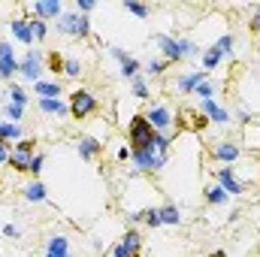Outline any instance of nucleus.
<instances>
[{
    "label": "nucleus",
    "instance_id": "f257e3e1",
    "mask_svg": "<svg viewBox=\"0 0 260 257\" xmlns=\"http://www.w3.org/2000/svg\"><path fill=\"white\" fill-rule=\"evenodd\" d=\"M167 154H170V139L167 136H154V142L145 148V151H133V160L142 173H157L164 164H167Z\"/></svg>",
    "mask_w": 260,
    "mask_h": 257
},
{
    "label": "nucleus",
    "instance_id": "f03ea898",
    "mask_svg": "<svg viewBox=\"0 0 260 257\" xmlns=\"http://www.w3.org/2000/svg\"><path fill=\"white\" fill-rule=\"evenodd\" d=\"M67 106H70V115H73L76 121H85V118H91V115H97V112H100V100H97L88 88L73 91Z\"/></svg>",
    "mask_w": 260,
    "mask_h": 257
},
{
    "label": "nucleus",
    "instance_id": "7ed1b4c3",
    "mask_svg": "<svg viewBox=\"0 0 260 257\" xmlns=\"http://www.w3.org/2000/svg\"><path fill=\"white\" fill-rule=\"evenodd\" d=\"M127 136H130V154L133 151H145L151 142H154V127L148 124V118L145 115H133L127 124Z\"/></svg>",
    "mask_w": 260,
    "mask_h": 257
},
{
    "label": "nucleus",
    "instance_id": "20e7f679",
    "mask_svg": "<svg viewBox=\"0 0 260 257\" xmlns=\"http://www.w3.org/2000/svg\"><path fill=\"white\" fill-rule=\"evenodd\" d=\"M157 46L164 49V55H167V64L185 61V58H191V55L197 52L194 43H188V40H179V37H157Z\"/></svg>",
    "mask_w": 260,
    "mask_h": 257
},
{
    "label": "nucleus",
    "instance_id": "39448f33",
    "mask_svg": "<svg viewBox=\"0 0 260 257\" xmlns=\"http://www.w3.org/2000/svg\"><path fill=\"white\" fill-rule=\"evenodd\" d=\"M209 127V118L200 112V109H191V106H182L179 112H176V130H194V133H200V130Z\"/></svg>",
    "mask_w": 260,
    "mask_h": 257
},
{
    "label": "nucleus",
    "instance_id": "423d86ee",
    "mask_svg": "<svg viewBox=\"0 0 260 257\" xmlns=\"http://www.w3.org/2000/svg\"><path fill=\"white\" fill-rule=\"evenodd\" d=\"M58 30H61V34H70V37H82V40H88V34H91V27H88V15L67 12V15H61V21H58Z\"/></svg>",
    "mask_w": 260,
    "mask_h": 257
},
{
    "label": "nucleus",
    "instance_id": "0eeeda50",
    "mask_svg": "<svg viewBox=\"0 0 260 257\" xmlns=\"http://www.w3.org/2000/svg\"><path fill=\"white\" fill-rule=\"evenodd\" d=\"M145 118H148V124L154 127V133H164V130H170L173 124H176V115H173V109H170L167 103L151 106V109L145 112Z\"/></svg>",
    "mask_w": 260,
    "mask_h": 257
},
{
    "label": "nucleus",
    "instance_id": "6e6552de",
    "mask_svg": "<svg viewBox=\"0 0 260 257\" xmlns=\"http://www.w3.org/2000/svg\"><path fill=\"white\" fill-rule=\"evenodd\" d=\"M18 73L27 79V82H40V73H43V64H40V52L37 49H27V55L18 61Z\"/></svg>",
    "mask_w": 260,
    "mask_h": 257
},
{
    "label": "nucleus",
    "instance_id": "1a4fd4ad",
    "mask_svg": "<svg viewBox=\"0 0 260 257\" xmlns=\"http://www.w3.org/2000/svg\"><path fill=\"white\" fill-rule=\"evenodd\" d=\"M18 73V58H15V49L9 43H0V79H12Z\"/></svg>",
    "mask_w": 260,
    "mask_h": 257
},
{
    "label": "nucleus",
    "instance_id": "9d476101",
    "mask_svg": "<svg viewBox=\"0 0 260 257\" xmlns=\"http://www.w3.org/2000/svg\"><path fill=\"white\" fill-rule=\"evenodd\" d=\"M200 112L209 118V124H212V121H215V124H230V112L221 109L215 100H200Z\"/></svg>",
    "mask_w": 260,
    "mask_h": 257
},
{
    "label": "nucleus",
    "instance_id": "9b49d317",
    "mask_svg": "<svg viewBox=\"0 0 260 257\" xmlns=\"http://www.w3.org/2000/svg\"><path fill=\"white\" fill-rule=\"evenodd\" d=\"M118 245H121V251L127 257H142V236H139V230H133V227L121 236Z\"/></svg>",
    "mask_w": 260,
    "mask_h": 257
},
{
    "label": "nucleus",
    "instance_id": "f8f14e48",
    "mask_svg": "<svg viewBox=\"0 0 260 257\" xmlns=\"http://www.w3.org/2000/svg\"><path fill=\"white\" fill-rule=\"evenodd\" d=\"M239 154H242V148H239L236 142H218V145L212 148V157L221 160V164H233Z\"/></svg>",
    "mask_w": 260,
    "mask_h": 257
},
{
    "label": "nucleus",
    "instance_id": "ddd939ff",
    "mask_svg": "<svg viewBox=\"0 0 260 257\" xmlns=\"http://www.w3.org/2000/svg\"><path fill=\"white\" fill-rule=\"evenodd\" d=\"M34 15L37 18H58L61 15V0H37L34 3Z\"/></svg>",
    "mask_w": 260,
    "mask_h": 257
},
{
    "label": "nucleus",
    "instance_id": "4468645a",
    "mask_svg": "<svg viewBox=\"0 0 260 257\" xmlns=\"http://www.w3.org/2000/svg\"><path fill=\"white\" fill-rule=\"evenodd\" d=\"M79 154H82V160H97L103 154V145L94 136H82L79 139Z\"/></svg>",
    "mask_w": 260,
    "mask_h": 257
},
{
    "label": "nucleus",
    "instance_id": "2eb2a0df",
    "mask_svg": "<svg viewBox=\"0 0 260 257\" xmlns=\"http://www.w3.org/2000/svg\"><path fill=\"white\" fill-rule=\"evenodd\" d=\"M30 160H34V154H27V151H18V148H12L9 151V167L15 170V173H24V176H30Z\"/></svg>",
    "mask_w": 260,
    "mask_h": 257
},
{
    "label": "nucleus",
    "instance_id": "dca6fc26",
    "mask_svg": "<svg viewBox=\"0 0 260 257\" xmlns=\"http://www.w3.org/2000/svg\"><path fill=\"white\" fill-rule=\"evenodd\" d=\"M112 55L121 61V76L133 82V79L139 76V61H136V58H130V55H124V52H121V49H115V46H112Z\"/></svg>",
    "mask_w": 260,
    "mask_h": 257
},
{
    "label": "nucleus",
    "instance_id": "f3484780",
    "mask_svg": "<svg viewBox=\"0 0 260 257\" xmlns=\"http://www.w3.org/2000/svg\"><path fill=\"white\" fill-rule=\"evenodd\" d=\"M215 173H218V185H221L227 194H242V182L233 176V170H230V167H224V170H215Z\"/></svg>",
    "mask_w": 260,
    "mask_h": 257
},
{
    "label": "nucleus",
    "instance_id": "a211bd4d",
    "mask_svg": "<svg viewBox=\"0 0 260 257\" xmlns=\"http://www.w3.org/2000/svg\"><path fill=\"white\" fill-rule=\"evenodd\" d=\"M46 257H70V239L67 236H52L46 245Z\"/></svg>",
    "mask_w": 260,
    "mask_h": 257
},
{
    "label": "nucleus",
    "instance_id": "6ab92c4d",
    "mask_svg": "<svg viewBox=\"0 0 260 257\" xmlns=\"http://www.w3.org/2000/svg\"><path fill=\"white\" fill-rule=\"evenodd\" d=\"M9 27H12V34L18 37V43H24V46H34V30H30V21H24V18H15Z\"/></svg>",
    "mask_w": 260,
    "mask_h": 257
},
{
    "label": "nucleus",
    "instance_id": "aec40b11",
    "mask_svg": "<svg viewBox=\"0 0 260 257\" xmlns=\"http://www.w3.org/2000/svg\"><path fill=\"white\" fill-rule=\"evenodd\" d=\"M34 91H37L43 100H55V97L61 94V85H58V82H37Z\"/></svg>",
    "mask_w": 260,
    "mask_h": 257
},
{
    "label": "nucleus",
    "instance_id": "412c9836",
    "mask_svg": "<svg viewBox=\"0 0 260 257\" xmlns=\"http://www.w3.org/2000/svg\"><path fill=\"white\" fill-rule=\"evenodd\" d=\"M64 61L67 58L58 52V49H49V52H46V67H49V73H55V76L64 73Z\"/></svg>",
    "mask_w": 260,
    "mask_h": 257
},
{
    "label": "nucleus",
    "instance_id": "4be33fe9",
    "mask_svg": "<svg viewBox=\"0 0 260 257\" xmlns=\"http://www.w3.org/2000/svg\"><path fill=\"white\" fill-rule=\"evenodd\" d=\"M40 109H43V112H49V115H58V118L70 112V106H67V103H61V100H43V97H40Z\"/></svg>",
    "mask_w": 260,
    "mask_h": 257
},
{
    "label": "nucleus",
    "instance_id": "5701e85b",
    "mask_svg": "<svg viewBox=\"0 0 260 257\" xmlns=\"http://www.w3.org/2000/svg\"><path fill=\"white\" fill-rule=\"evenodd\" d=\"M24 200H30V203H43V200H46V185H43V182L27 185V188H24Z\"/></svg>",
    "mask_w": 260,
    "mask_h": 257
},
{
    "label": "nucleus",
    "instance_id": "b1692460",
    "mask_svg": "<svg viewBox=\"0 0 260 257\" xmlns=\"http://www.w3.org/2000/svg\"><path fill=\"white\" fill-rule=\"evenodd\" d=\"M227 197H230V194L224 191L221 185H215V188H209V191H206V203H209V206H224V203H227Z\"/></svg>",
    "mask_w": 260,
    "mask_h": 257
},
{
    "label": "nucleus",
    "instance_id": "393cba45",
    "mask_svg": "<svg viewBox=\"0 0 260 257\" xmlns=\"http://www.w3.org/2000/svg\"><path fill=\"white\" fill-rule=\"evenodd\" d=\"M203 79H206V73H203V70H200V73H188L185 79H179V91H194Z\"/></svg>",
    "mask_w": 260,
    "mask_h": 257
},
{
    "label": "nucleus",
    "instance_id": "a878e982",
    "mask_svg": "<svg viewBox=\"0 0 260 257\" xmlns=\"http://www.w3.org/2000/svg\"><path fill=\"white\" fill-rule=\"evenodd\" d=\"M157 212H160V221H164V224H179V221H182V215H179V209H176L173 203L160 206Z\"/></svg>",
    "mask_w": 260,
    "mask_h": 257
},
{
    "label": "nucleus",
    "instance_id": "bb28decb",
    "mask_svg": "<svg viewBox=\"0 0 260 257\" xmlns=\"http://www.w3.org/2000/svg\"><path fill=\"white\" fill-rule=\"evenodd\" d=\"M30 30H34V40H37V43H43V40H46V34H49V21L34 18V21H30Z\"/></svg>",
    "mask_w": 260,
    "mask_h": 257
},
{
    "label": "nucleus",
    "instance_id": "cd10ccee",
    "mask_svg": "<svg viewBox=\"0 0 260 257\" xmlns=\"http://www.w3.org/2000/svg\"><path fill=\"white\" fill-rule=\"evenodd\" d=\"M124 9H127V12H133L136 18H148V12H151L145 3H136V0H124Z\"/></svg>",
    "mask_w": 260,
    "mask_h": 257
},
{
    "label": "nucleus",
    "instance_id": "c85d7f7f",
    "mask_svg": "<svg viewBox=\"0 0 260 257\" xmlns=\"http://www.w3.org/2000/svg\"><path fill=\"white\" fill-rule=\"evenodd\" d=\"M221 58H224V55H221V52H218V49L212 46V49H209V52L203 55V67H206V70H215V67H218V61H221Z\"/></svg>",
    "mask_w": 260,
    "mask_h": 257
},
{
    "label": "nucleus",
    "instance_id": "c756f323",
    "mask_svg": "<svg viewBox=\"0 0 260 257\" xmlns=\"http://www.w3.org/2000/svg\"><path fill=\"white\" fill-rule=\"evenodd\" d=\"M139 218L148 224V227H160L164 221H160V212L157 209H145V212H139Z\"/></svg>",
    "mask_w": 260,
    "mask_h": 257
},
{
    "label": "nucleus",
    "instance_id": "7c9ffc66",
    "mask_svg": "<svg viewBox=\"0 0 260 257\" xmlns=\"http://www.w3.org/2000/svg\"><path fill=\"white\" fill-rule=\"evenodd\" d=\"M64 76H70V79L82 76V64H79L76 58H67V61H64Z\"/></svg>",
    "mask_w": 260,
    "mask_h": 257
},
{
    "label": "nucleus",
    "instance_id": "2f4dec72",
    "mask_svg": "<svg viewBox=\"0 0 260 257\" xmlns=\"http://www.w3.org/2000/svg\"><path fill=\"white\" fill-rule=\"evenodd\" d=\"M9 100H12V106H21V109H24V103H27V94H24L21 88H15V85H12V88H9Z\"/></svg>",
    "mask_w": 260,
    "mask_h": 257
},
{
    "label": "nucleus",
    "instance_id": "473e14b6",
    "mask_svg": "<svg viewBox=\"0 0 260 257\" xmlns=\"http://www.w3.org/2000/svg\"><path fill=\"white\" fill-rule=\"evenodd\" d=\"M194 94L200 97V100H212V82H206V79H203V82L194 88Z\"/></svg>",
    "mask_w": 260,
    "mask_h": 257
},
{
    "label": "nucleus",
    "instance_id": "72a5a7b5",
    "mask_svg": "<svg viewBox=\"0 0 260 257\" xmlns=\"http://www.w3.org/2000/svg\"><path fill=\"white\" fill-rule=\"evenodd\" d=\"M6 139H18V127L15 124H0V142Z\"/></svg>",
    "mask_w": 260,
    "mask_h": 257
},
{
    "label": "nucleus",
    "instance_id": "f704fd0d",
    "mask_svg": "<svg viewBox=\"0 0 260 257\" xmlns=\"http://www.w3.org/2000/svg\"><path fill=\"white\" fill-rule=\"evenodd\" d=\"M130 85H133V91H136V97H139V100H145V97H148V85H145V82H142L139 76H136V79H133Z\"/></svg>",
    "mask_w": 260,
    "mask_h": 257
},
{
    "label": "nucleus",
    "instance_id": "c9c22d12",
    "mask_svg": "<svg viewBox=\"0 0 260 257\" xmlns=\"http://www.w3.org/2000/svg\"><path fill=\"white\" fill-rule=\"evenodd\" d=\"M215 49H218V52H221V55H227V52H230V49H233V37H230V34H227V37H221V40H218V43H215Z\"/></svg>",
    "mask_w": 260,
    "mask_h": 257
},
{
    "label": "nucleus",
    "instance_id": "e433bc0d",
    "mask_svg": "<svg viewBox=\"0 0 260 257\" xmlns=\"http://www.w3.org/2000/svg\"><path fill=\"white\" fill-rule=\"evenodd\" d=\"M15 148H18V151L34 154V151H37V139H18V142H15Z\"/></svg>",
    "mask_w": 260,
    "mask_h": 257
},
{
    "label": "nucleus",
    "instance_id": "4c0bfd02",
    "mask_svg": "<svg viewBox=\"0 0 260 257\" xmlns=\"http://www.w3.org/2000/svg\"><path fill=\"white\" fill-rule=\"evenodd\" d=\"M91 9H94V0H76V12L79 15H88Z\"/></svg>",
    "mask_w": 260,
    "mask_h": 257
},
{
    "label": "nucleus",
    "instance_id": "58836bf2",
    "mask_svg": "<svg viewBox=\"0 0 260 257\" xmlns=\"http://www.w3.org/2000/svg\"><path fill=\"white\" fill-rule=\"evenodd\" d=\"M164 70H167V61H151V64H148V73H151V76H160Z\"/></svg>",
    "mask_w": 260,
    "mask_h": 257
},
{
    "label": "nucleus",
    "instance_id": "ea45409f",
    "mask_svg": "<svg viewBox=\"0 0 260 257\" xmlns=\"http://www.w3.org/2000/svg\"><path fill=\"white\" fill-rule=\"evenodd\" d=\"M40 167H43V154H34V160H30V176H40Z\"/></svg>",
    "mask_w": 260,
    "mask_h": 257
},
{
    "label": "nucleus",
    "instance_id": "a19ab883",
    "mask_svg": "<svg viewBox=\"0 0 260 257\" xmlns=\"http://www.w3.org/2000/svg\"><path fill=\"white\" fill-rule=\"evenodd\" d=\"M248 27H251V34H260V12H254V15H251Z\"/></svg>",
    "mask_w": 260,
    "mask_h": 257
},
{
    "label": "nucleus",
    "instance_id": "79ce46f5",
    "mask_svg": "<svg viewBox=\"0 0 260 257\" xmlns=\"http://www.w3.org/2000/svg\"><path fill=\"white\" fill-rule=\"evenodd\" d=\"M21 112H24L21 106H12V103H9V118H15V121H18V118H21Z\"/></svg>",
    "mask_w": 260,
    "mask_h": 257
},
{
    "label": "nucleus",
    "instance_id": "37998d69",
    "mask_svg": "<svg viewBox=\"0 0 260 257\" xmlns=\"http://www.w3.org/2000/svg\"><path fill=\"white\" fill-rule=\"evenodd\" d=\"M9 160V148H6V142H0V164H6Z\"/></svg>",
    "mask_w": 260,
    "mask_h": 257
},
{
    "label": "nucleus",
    "instance_id": "c03bdc74",
    "mask_svg": "<svg viewBox=\"0 0 260 257\" xmlns=\"http://www.w3.org/2000/svg\"><path fill=\"white\" fill-rule=\"evenodd\" d=\"M112 257H127V254L121 251V245H115V248H112Z\"/></svg>",
    "mask_w": 260,
    "mask_h": 257
},
{
    "label": "nucleus",
    "instance_id": "a18cd8bd",
    "mask_svg": "<svg viewBox=\"0 0 260 257\" xmlns=\"http://www.w3.org/2000/svg\"><path fill=\"white\" fill-rule=\"evenodd\" d=\"M0 185H3V182H0Z\"/></svg>",
    "mask_w": 260,
    "mask_h": 257
}]
</instances>
